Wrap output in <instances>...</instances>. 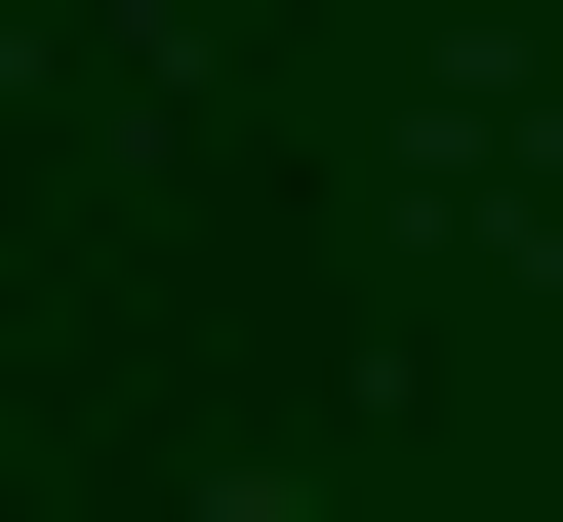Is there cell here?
<instances>
[{
	"label": "cell",
	"instance_id": "1",
	"mask_svg": "<svg viewBox=\"0 0 563 522\" xmlns=\"http://www.w3.org/2000/svg\"><path fill=\"white\" fill-rule=\"evenodd\" d=\"M242 522H322V482H242Z\"/></svg>",
	"mask_w": 563,
	"mask_h": 522
}]
</instances>
